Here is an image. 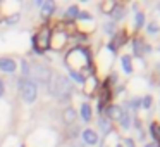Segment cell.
<instances>
[{
  "mask_svg": "<svg viewBox=\"0 0 160 147\" xmlns=\"http://www.w3.org/2000/svg\"><path fill=\"white\" fill-rule=\"evenodd\" d=\"M81 118H83L84 121H90V119H91V107H90L88 102L81 104Z\"/></svg>",
  "mask_w": 160,
  "mask_h": 147,
  "instance_id": "9",
  "label": "cell"
},
{
  "mask_svg": "<svg viewBox=\"0 0 160 147\" xmlns=\"http://www.w3.org/2000/svg\"><path fill=\"white\" fill-rule=\"evenodd\" d=\"M19 92L26 104H33L38 99V85L31 78H19Z\"/></svg>",
  "mask_w": 160,
  "mask_h": 147,
  "instance_id": "2",
  "label": "cell"
},
{
  "mask_svg": "<svg viewBox=\"0 0 160 147\" xmlns=\"http://www.w3.org/2000/svg\"><path fill=\"white\" fill-rule=\"evenodd\" d=\"M148 33H150V35L158 33V24H157V23H150V24H148Z\"/></svg>",
  "mask_w": 160,
  "mask_h": 147,
  "instance_id": "19",
  "label": "cell"
},
{
  "mask_svg": "<svg viewBox=\"0 0 160 147\" xmlns=\"http://www.w3.org/2000/svg\"><path fill=\"white\" fill-rule=\"evenodd\" d=\"M121 63H122V68H124V73L131 74V73H132V63H131V57H129V56H122Z\"/></svg>",
  "mask_w": 160,
  "mask_h": 147,
  "instance_id": "10",
  "label": "cell"
},
{
  "mask_svg": "<svg viewBox=\"0 0 160 147\" xmlns=\"http://www.w3.org/2000/svg\"><path fill=\"white\" fill-rule=\"evenodd\" d=\"M47 88H48L50 94H52L53 97H57L59 101H67V99L71 97V92H72L71 81L67 80L66 76H60V74L52 76V80H50V83Z\"/></svg>",
  "mask_w": 160,
  "mask_h": 147,
  "instance_id": "1",
  "label": "cell"
},
{
  "mask_svg": "<svg viewBox=\"0 0 160 147\" xmlns=\"http://www.w3.org/2000/svg\"><path fill=\"white\" fill-rule=\"evenodd\" d=\"M71 76H72V78H74V80H76V81H79V83H83V81H84V78L81 76V74L78 73V71H71Z\"/></svg>",
  "mask_w": 160,
  "mask_h": 147,
  "instance_id": "20",
  "label": "cell"
},
{
  "mask_svg": "<svg viewBox=\"0 0 160 147\" xmlns=\"http://www.w3.org/2000/svg\"><path fill=\"white\" fill-rule=\"evenodd\" d=\"M48 38H50V31H48V30H43V31H40L38 35L33 38V47L38 49V45H42L43 49H45V47H48Z\"/></svg>",
  "mask_w": 160,
  "mask_h": 147,
  "instance_id": "5",
  "label": "cell"
},
{
  "mask_svg": "<svg viewBox=\"0 0 160 147\" xmlns=\"http://www.w3.org/2000/svg\"><path fill=\"white\" fill-rule=\"evenodd\" d=\"M74 118H76V112H74V109H66V112H64V121L66 123H72Z\"/></svg>",
  "mask_w": 160,
  "mask_h": 147,
  "instance_id": "14",
  "label": "cell"
},
{
  "mask_svg": "<svg viewBox=\"0 0 160 147\" xmlns=\"http://www.w3.org/2000/svg\"><path fill=\"white\" fill-rule=\"evenodd\" d=\"M79 19H91V16L88 14V12H79V16H78Z\"/></svg>",
  "mask_w": 160,
  "mask_h": 147,
  "instance_id": "23",
  "label": "cell"
},
{
  "mask_svg": "<svg viewBox=\"0 0 160 147\" xmlns=\"http://www.w3.org/2000/svg\"><path fill=\"white\" fill-rule=\"evenodd\" d=\"M150 133L153 135V139H155V140H158V139H160L158 128H157V125H155V123H152V125H150Z\"/></svg>",
  "mask_w": 160,
  "mask_h": 147,
  "instance_id": "16",
  "label": "cell"
},
{
  "mask_svg": "<svg viewBox=\"0 0 160 147\" xmlns=\"http://www.w3.org/2000/svg\"><path fill=\"white\" fill-rule=\"evenodd\" d=\"M29 73L33 74V78L31 80L35 81L36 85H45V87H48V83H50V80H52V71L48 69V66H45V64H40V63H36V64H33V68H31V71Z\"/></svg>",
  "mask_w": 160,
  "mask_h": 147,
  "instance_id": "3",
  "label": "cell"
},
{
  "mask_svg": "<svg viewBox=\"0 0 160 147\" xmlns=\"http://www.w3.org/2000/svg\"><path fill=\"white\" fill-rule=\"evenodd\" d=\"M78 16H79V9H78L76 5H71V7L67 9V12H66V18L67 19H76Z\"/></svg>",
  "mask_w": 160,
  "mask_h": 147,
  "instance_id": "12",
  "label": "cell"
},
{
  "mask_svg": "<svg viewBox=\"0 0 160 147\" xmlns=\"http://www.w3.org/2000/svg\"><path fill=\"white\" fill-rule=\"evenodd\" d=\"M134 54H136L138 57L143 54V42H138V40L134 42Z\"/></svg>",
  "mask_w": 160,
  "mask_h": 147,
  "instance_id": "17",
  "label": "cell"
},
{
  "mask_svg": "<svg viewBox=\"0 0 160 147\" xmlns=\"http://www.w3.org/2000/svg\"><path fill=\"white\" fill-rule=\"evenodd\" d=\"M16 69H18V64H16L14 59H11V57H0V71L2 73H16Z\"/></svg>",
  "mask_w": 160,
  "mask_h": 147,
  "instance_id": "4",
  "label": "cell"
},
{
  "mask_svg": "<svg viewBox=\"0 0 160 147\" xmlns=\"http://www.w3.org/2000/svg\"><path fill=\"white\" fill-rule=\"evenodd\" d=\"M83 142L86 144V145H97L98 144V135L97 132H93V130H84L83 132Z\"/></svg>",
  "mask_w": 160,
  "mask_h": 147,
  "instance_id": "6",
  "label": "cell"
},
{
  "mask_svg": "<svg viewBox=\"0 0 160 147\" xmlns=\"http://www.w3.org/2000/svg\"><path fill=\"white\" fill-rule=\"evenodd\" d=\"M117 147H122V145H117Z\"/></svg>",
  "mask_w": 160,
  "mask_h": 147,
  "instance_id": "27",
  "label": "cell"
},
{
  "mask_svg": "<svg viewBox=\"0 0 160 147\" xmlns=\"http://www.w3.org/2000/svg\"><path fill=\"white\" fill-rule=\"evenodd\" d=\"M103 28H105V33H108V35H112V33H114V24H112V23H107Z\"/></svg>",
  "mask_w": 160,
  "mask_h": 147,
  "instance_id": "22",
  "label": "cell"
},
{
  "mask_svg": "<svg viewBox=\"0 0 160 147\" xmlns=\"http://www.w3.org/2000/svg\"><path fill=\"white\" fill-rule=\"evenodd\" d=\"M119 121H121V125H122V128H124V130H128L129 125H131V119H129L128 112H122V116H121V119H119Z\"/></svg>",
  "mask_w": 160,
  "mask_h": 147,
  "instance_id": "15",
  "label": "cell"
},
{
  "mask_svg": "<svg viewBox=\"0 0 160 147\" xmlns=\"http://www.w3.org/2000/svg\"><path fill=\"white\" fill-rule=\"evenodd\" d=\"M145 147H158V144L153 142V144H148V145H145Z\"/></svg>",
  "mask_w": 160,
  "mask_h": 147,
  "instance_id": "26",
  "label": "cell"
},
{
  "mask_svg": "<svg viewBox=\"0 0 160 147\" xmlns=\"http://www.w3.org/2000/svg\"><path fill=\"white\" fill-rule=\"evenodd\" d=\"M143 23H145V16L141 14V12H138V14H136V18H134V24L138 26H143Z\"/></svg>",
  "mask_w": 160,
  "mask_h": 147,
  "instance_id": "18",
  "label": "cell"
},
{
  "mask_svg": "<svg viewBox=\"0 0 160 147\" xmlns=\"http://www.w3.org/2000/svg\"><path fill=\"white\" fill-rule=\"evenodd\" d=\"M53 9H55L53 2H43L42 4V16L43 18H48V16L53 12Z\"/></svg>",
  "mask_w": 160,
  "mask_h": 147,
  "instance_id": "8",
  "label": "cell"
},
{
  "mask_svg": "<svg viewBox=\"0 0 160 147\" xmlns=\"http://www.w3.org/2000/svg\"><path fill=\"white\" fill-rule=\"evenodd\" d=\"M141 106L145 109H148L150 106H152V97H148V95H146V97H143V102H141Z\"/></svg>",
  "mask_w": 160,
  "mask_h": 147,
  "instance_id": "21",
  "label": "cell"
},
{
  "mask_svg": "<svg viewBox=\"0 0 160 147\" xmlns=\"http://www.w3.org/2000/svg\"><path fill=\"white\" fill-rule=\"evenodd\" d=\"M122 116V109L119 107V106H110V107H107V119L110 121V119H121Z\"/></svg>",
  "mask_w": 160,
  "mask_h": 147,
  "instance_id": "7",
  "label": "cell"
},
{
  "mask_svg": "<svg viewBox=\"0 0 160 147\" xmlns=\"http://www.w3.org/2000/svg\"><path fill=\"white\" fill-rule=\"evenodd\" d=\"M98 126H100V130H102L103 135H107V133L110 132V121H108L107 118H100V119H98Z\"/></svg>",
  "mask_w": 160,
  "mask_h": 147,
  "instance_id": "11",
  "label": "cell"
},
{
  "mask_svg": "<svg viewBox=\"0 0 160 147\" xmlns=\"http://www.w3.org/2000/svg\"><path fill=\"white\" fill-rule=\"evenodd\" d=\"M2 95H4V81L0 80V97H2Z\"/></svg>",
  "mask_w": 160,
  "mask_h": 147,
  "instance_id": "25",
  "label": "cell"
},
{
  "mask_svg": "<svg viewBox=\"0 0 160 147\" xmlns=\"http://www.w3.org/2000/svg\"><path fill=\"white\" fill-rule=\"evenodd\" d=\"M124 144H126V147H136V145H134V142H132V139H126V140H124Z\"/></svg>",
  "mask_w": 160,
  "mask_h": 147,
  "instance_id": "24",
  "label": "cell"
},
{
  "mask_svg": "<svg viewBox=\"0 0 160 147\" xmlns=\"http://www.w3.org/2000/svg\"><path fill=\"white\" fill-rule=\"evenodd\" d=\"M110 16L115 19V21H119V19H122V16H124V9H122V7H119V5H115V7L112 9Z\"/></svg>",
  "mask_w": 160,
  "mask_h": 147,
  "instance_id": "13",
  "label": "cell"
}]
</instances>
